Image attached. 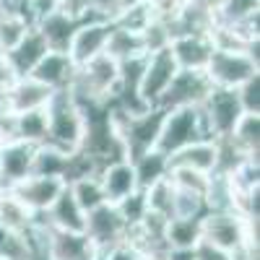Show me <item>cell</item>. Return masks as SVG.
Listing matches in <instances>:
<instances>
[{"label":"cell","mask_w":260,"mask_h":260,"mask_svg":"<svg viewBox=\"0 0 260 260\" xmlns=\"http://www.w3.org/2000/svg\"><path fill=\"white\" fill-rule=\"evenodd\" d=\"M68 190L73 192L76 203L83 208V213H89L94 208H99L102 203H107L104 198V190H102V182L96 175H86V177H76L68 182Z\"/></svg>","instance_id":"f1b7e54d"},{"label":"cell","mask_w":260,"mask_h":260,"mask_svg":"<svg viewBox=\"0 0 260 260\" xmlns=\"http://www.w3.org/2000/svg\"><path fill=\"white\" fill-rule=\"evenodd\" d=\"M47 52H50L47 42L42 39V34L31 26V29L26 31V37L21 39L11 52H6V57H8V62H11V68L16 71V76L21 78V76H29V73L34 71V65L45 57Z\"/></svg>","instance_id":"ffe728a7"},{"label":"cell","mask_w":260,"mask_h":260,"mask_svg":"<svg viewBox=\"0 0 260 260\" xmlns=\"http://www.w3.org/2000/svg\"><path fill=\"white\" fill-rule=\"evenodd\" d=\"M96 177L102 182L104 198L107 203H120L122 198L133 195L136 190H141L138 177H136V167L130 159H112L99 167Z\"/></svg>","instance_id":"7c38bea8"},{"label":"cell","mask_w":260,"mask_h":260,"mask_svg":"<svg viewBox=\"0 0 260 260\" xmlns=\"http://www.w3.org/2000/svg\"><path fill=\"white\" fill-rule=\"evenodd\" d=\"M115 3H117V16H120V13H125V11H130V8H136V6H143L146 0H115ZM117 16H115V18H117Z\"/></svg>","instance_id":"ab89813d"},{"label":"cell","mask_w":260,"mask_h":260,"mask_svg":"<svg viewBox=\"0 0 260 260\" xmlns=\"http://www.w3.org/2000/svg\"><path fill=\"white\" fill-rule=\"evenodd\" d=\"M143 190V201H146V211L159 213L164 219H172V201H175V185L169 177H161L156 182H151Z\"/></svg>","instance_id":"f546056e"},{"label":"cell","mask_w":260,"mask_h":260,"mask_svg":"<svg viewBox=\"0 0 260 260\" xmlns=\"http://www.w3.org/2000/svg\"><path fill=\"white\" fill-rule=\"evenodd\" d=\"M216 161H219V143H216V138H198L169 156V167H187V169L206 172V175L216 172Z\"/></svg>","instance_id":"e0dca14e"},{"label":"cell","mask_w":260,"mask_h":260,"mask_svg":"<svg viewBox=\"0 0 260 260\" xmlns=\"http://www.w3.org/2000/svg\"><path fill=\"white\" fill-rule=\"evenodd\" d=\"M37 221V213H31L24 203L16 198V192L6 185H0V226L8 232L26 234Z\"/></svg>","instance_id":"44dd1931"},{"label":"cell","mask_w":260,"mask_h":260,"mask_svg":"<svg viewBox=\"0 0 260 260\" xmlns=\"http://www.w3.org/2000/svg\"><path fill=\"white\" fill-rule=\"evenodd\" d=\"M169 50L177 68L206 71L213 52V42H211V34H175L169 39Z\"/></svg>","instance_id":"4fadbf2b"},{"label":"cell","mask_w":260,"mask_h":260,"mask_svg":"<svg viewBox=\"0 0 260 260\" xmlns=\"http://www.w3.org/2000/svg\"><path fill=\"white\" fill-rule=\"evenodd\" d=\"M127 221L120 216L115 203H102L99 208L86 213V237L96 245L99 252H104L107 247H112L122 240H127Z\"/></svg>","instance_id":"ba28073f"},{"label":"cell","mask_w":260,"mask_h":260,"mask_svg":"<svg viewBox=\"0 0 260 260\" xmlns=\"http://www.w3.org/2000/svg\"><path fill=\"white\" fill-rule=\"evenodd\" d=\"M31 29V21L18 8H0V52H11Z\"/></svg>","instance_id":"d4e9b609"},{"label":"cell","mask_w":260,"mask_h":260,"mask_svg":"<svg viewBox=\"0 0 260 260\" xmlns=\"http://www.w3.org/2000/svg\"><path fill=\"white\" fill-rule=\"evenodd\" d=\"M192 260H240L234 252H229V250H224V247H216V245H211L208 240H201L192 245Z\"/></svg>","instance_id":"e575fe53"},{"label":"cell","mask_w":260,"mask_h":260,"mask_svg":"<svg viewBox=\"0 0 260 260\" xmlns=\"http://www.w3.org/2000/svg\"><path fill=\"white\" fill-rule=\"evenodd\" d=\"M99 260H146V255L130 242V240H122V242H117V245H112V247H107L102 255H99Z\"/></svg>","instance_id":"d590c367"},{"label":"cell","mask_w":260,"mask_h":260,"mask_svg":"<svg viewBox=\"0 0 260 260\" xmlns=\"http://www.w3.org/2000/svg\"><path fill=\"white\" fill-rule=\"evenodd\" d=\"M34 148L37 146H31L26 141H18V138H8L0 143V177H3L6 187H11V185H16L31 175Z\"/></svg>","instance_id":"5bb4252c"},{"label":"cell","mask_w":260,"mask_h":260,"mask_svg":"<svg viewBox=\"0 0 260 260\" xmlns=\"http://www.w3.org/2000/svg\"><path fill=\"white\" fill-rule=\"evenodd\" d=\"M73 73H76V62L68 57V52L50 50L45 57L34 65V71L29 76L34 81H39V83L50 86L52 91H60V89H68V86H71Z\"/></svg>","instance_id":"ac0fdd59"},{"label":"cell","mask_w":260,"mask_h":260,"mask_svg":"<svg viewBox=\"0 0 260 260\" xmlns=\"http://www.w3.org/2000/svg\"><path fill=\"white\" fill-rule=\"evenodd\" d=\"M112 31V21L110 18H96V16H89L83 18L73 39H71V47H68V57L81 65L86 60L96 57L99 52H104V45H107V37Z\"/></svg>","instance_id":"30bf717a"},{"label":"cell","mask_w":260,"mask_h":260,"mask_svg":"<svg viewBox=\"0 0 260 260\" xmlns=\"http://www.w3.org/2000/svg\"><path fill=\"white\" fill-rule=\"evenodd\" d=\"M6 6H8V3H6V0H0V8H6Z\"/></svg>","instance_id":"7bdbcfd3"},{"label":"cell","mask_w":260,"mask_h":260,"mask_svg":"<svg viewBox=\"0 0 260 260\" xmlns=\"http://www.w3.org/2000/svg\"><path fill=\"white\" fill-rule=\"evenodd\" d=\"M62 187H65L62 177H45V175H29L21 182L11 185V190L16 192V198L37 216H42L52 206V201L60 195Z\"/></svg>","instance_id":"8fae6325"},{"label":"cell","mask_w":260,"mask_h":260,"mask_svg":"<svg viewBox=\"0 0 260 260\" xmlns=\"http://www.w3.org/2000/svg\"><path fill=\"white\" fill-rule=\"evenodd\" d=\"M198 110L208 138H226L245 112L240 96H237V89H219V86H213L208 91V96L201 102Z\"/></svg>","instance_id":"277c9868"},{"label":"cell","mask_w":260,"mask_h":260,"mask_svg":"<svg viewBox=\"0 0 260 260\" xmlns=\"http://www.w3.org/2000/svg\"><path fill=\"white\" fill-rule=\"evenodd\" d=\"M255 13H260V0H221L213 11V18L224 24H242Z\"/></svg>","instance_id":"1f68e13d"},{"label":"cell","mask_w":260,"mask_h":260,"mask_svg":"<svg viewBox=\"0 0 260 260\" xmlns=\"http://www.w3.org/2000/svg\"><path fill=\"white\" fill-rule=\"evenodd\" d=\"M133 167H136L138 185H141V187H148L151 182H156V180L167 177L169 156L161 154V151H156V148H151V151H146V154H141V156L133 159Z\"/></svg>","instance_id":"83f0119b"},{"label":"cell","mask_w":260,"mask_h":260,"mask_svg":"<svg viewBox=\"0 0 260 260\" xmlns=\"http://www.w3.org/2000/svg\"><path fill=\"white\" fill-rule=\"evenodd\" d=\"M192 3H198V6H203V8H208V11H216L221 0H192Z\"/></svg>","instance_id":"60d3db41"},{"label":"cell","mask_w":260,"mask_h":260,"mask_svg":"<svg viewBox=\"0 0 260 260\" xmlns=\"http://www.w3.org/2000/svg\"><path fill=\"white\" fill-rule=\"evenodd\" d=\"M11 138L26 141L31 146H39L47 141V112L45 110H29L11 115Z\"/></svg>","instance_id":"603a6c76"},{"label":"cell","mask_w":260,"mask_h":260,"mask_svg":"<svg viewBox=\"0 0 260 260\" xmlns=\"http://www.w3.org/2000/svg\"><path fill=\"white\" fill-rule=\"evenodd\" d=\"M55 3H57V6H60V3H62V0H55Z\"/></svg>","instance_id":"ee69618b"},{"label":"cell","mask_w":260,"mask_h":260,"mask_svg":"<svg viewBox=\"0 0 260 260\" xmlns=\"http://www.w3.org/2000/svg\"><path fill=\"white\" fill-rule=\"evenodd\" d=\"M45 112H47V141L45 143L65 151V154L78 151L83 141V130H86L83 104L68 89H60L47 102Z\"/></svg>","instance_id":"7a4b0ae2"},{"label":"cell","mask_w":260,"mask_h":260,"mask_svg":"<svg viewBox=\"0 0 260 260\" xmlns=\"http://www.w3.org/2000/svg\"><path fill=\"white\" fill-rule=\"evenodd\" d=\"M6 3H8L11 8H18V11H21V8L26 6V0H6Z\"/></svg>","instance_id":"b9f144b4"},{"label":"cell","mask_w":260,"mask_h":260,"mask_svg":"<svg viewBox=\"0 0 260 260\" xmlns=\"http://www.w3.org/2000/svg\"><path fill=\"white\" fill-rule=\"evenodd\" d=\"M68 156L65 151L50 146V143H39L34 148V161H31V175H45V177H62L65 180V169H68Z\"/></svg>","instance_id":"484cf974"},{"label":"cell","mask_w":260,"mask_h":260,"mask_svg":"<svg viewBox=\"0 0 260 260\" xmlns=\"http://www.w3.org/2000/svg\"><path fill=\"white\" fill-rule=\"evenodd\" d=\"M206 195L175 187V201H172V219H201L206 213Z\"/></svg>","instance_id":"4dcf8cb0"},{"label":"cell","mask_w":260,"mask_h":260,"mask_svg":"<svg viewBox=\"0 0 260 260\" xmlns=\"http://www.w3.org/2000/svg\"><path fill=\"white\" fill-rule=\"evenodd\" d=\"M164 240L169 250H192L201 240V219H169Z\"/></svg>","instance_id":"4316f807"},{"label":"cell","mask_w":260,"mask_h":260,"mask_svg":"<svg viewBox=\"0 0 260 260\" xmlns=\"http://www.w3.org/2000/svg\"><path fill=\"white\" fill-rule=\"evenodd\" d=\"M177 62L172 57V50L164 47V50H156V52H148L146 55V62H143V73H141V86H138V94H141V102L146 107H156L161 94L167 91L169 81L175 78L177 73Z\"/></svg>","instance_id":"8992f818"},{"label":"cell","mask_w":260,"mask_h":260,"mask_svg":"<svg viewBox=\"0 0 260 260\" xmlns=\"http://www.w3.org/2000/svg\"><path fill=\"white\" fill-rule=\"evenodd\" d=\"M237 96L245 112H257L260 115V71L252 73L245 83L237 86Z\"/></svg>","instance_id":"836d02e7"},{"label":"cell","mask_w":260,"mask_h":260,"mask_svg":"<svg viewBox=\"0 0 260 260\" xmlns=\"http://www.w3.org/2000/svg\"><path fill=\"white\" fill-rule=\"evenodd\" d=\"M81 21H83V18H76V16H71V13H65L62 8H55V11H50L47 16H42L37 24H34V29L42 34V39L47 42L50 50H55V52H68L71 39H73V34H76V29H78Z\"/></svg>","instance_id":"2e32d148"},{"label":"cell","mask_w":260,"mask_h":260,"mask_svg":"<svg viewBox=\"0 0 260 260\" xmlns=\"http://www.w3.org/2000/svg\"><path fill=\"white\" fill-rule=\"evenodd\" d=\"M16 78H18V76H16V71L11 68L6 52H0V91H8Z\"/></svg>","instance_id":"f35d334b"},{"label":"cell","mask_w":260,"mask_h":260,"mask_svg":"<svg viewBox=\"0 0 260 260\" xmlns=\"http://www.w3.org/2000/svg\"><path fill=\"white\" fill-rule=\"evenodd\" d=\"M0 185H3V177H0Z\"/></svg>","instance_id":"f6af8a7d"},{"label":"cell","mask_w":260,"mask_h":260,"mask_svg":"<svg viewBox=\"0 0 260 260\" xmlns=\"http://www.w3.org/2000/svg\"><path fill=\"white\" fill-rule=\"evenodd\" d=\"M60 8L76 18H89L91 16V0H62Z\"/></svg>","instance_id":"8d00e7d4"},{"label":"cell","mask_w":260,"mask_h":260,"mask_svg":"<svg viewBox=\"0 0 260 260\" xmlns=\"http://www.w3.org/2000/svg\"><path fill=\"white\" fill-rule=\"evenodd\" d=\"M52 89L45 83L34 81L31 76H21L13 81V86L6 91V104L8 112L18 115V112H29V110H45L47 102L52 99Z\"/></svg>","instance_id":"9a60e30c"},{"label":"cell","mask_w":260,"mask_h":260,"mask_svg":"<svg viewBox=\"0 0 260 260\" xmlns=\"http://www.w3.org/2000/svg\"><path fill=\"white\" fill-rule=\"evenodd\" d=\"M117 83H120V62L107 52H99L96 57L76 65V73L71 78L68 91L83 107L112 104Z\"/></svg>","instance_id":"6da1fadb"},{"label":"cell","mask_w":260,"mask_h":260,"mask_svg":"<svg viewBox=\"0 0 260 260\" xmlns=\"http://www.w3.org/2000/svg\"><path fill=\"white\" fill-rule=\"evenodd\" d=\"M104 52L110 57H115L117 62L130 60V57H138V55H146L143 37H141V31L127 29V26L115 24V21H112V31H110V37H107Z\"/></svg>","instance_id":"7402d4cb"},{"label":"cell","mask_w":260,"mask_h":260,"mask_svg":"<svg viewBox=\"0 0 260 260\" xmlns=\"http://www.w3.org/2000/svg\"><path fill=\"white\" fill-rule=\"evenodd\" d=\"M45 242L52 260H99L96 245L86 237V232L55 229L45 221Z\"/></svg>","instance_id":"9c48e42d"},{"label":"cell","mask_w":260,"mask_h":260,"mask_svg":"<svg viewBox=\"0 0 260 260\" xmlns=\"http://www.w3.org/2000/svg\"><path fill=\"white\" fill-rule=\"evenodd\" d=\"M229 141L250 159H260V115L257 112H242L234 130L229 133Z\"/></svg>","instance_id":"cb8c5ba5"},{"label":"cell","mask_w":260,"mask_h":260,"mask_svg":"<svg viewBox=\"0 0 260 260\" xmlns=\"http://www.w3.org/2000/svg\"><path fill=\"white\" fill-rule=\"evenodd\" d=\"M0 260H6V257H0Z\"/></svg>","instance_id":"bcb514c9"},{"label":"cell","mask_w":260,"mask_h":260,"mask_svg":"<svg viewBox=\"0 0 260 260\" xmlns=\"http://www.w3.org/2000/svg\"><path fill=\"white\" fill-rule=\"evenodd\" d=\"M141 37H143V47H146V55H148V52H156V50L169 47L172 29H169L167 21L151 16V18H148V24L141 29Z\"/></svg>","instance_id":"d6a6232c"},{"label":"cell","mask_w":260,"mask_h":260,"mask_svg":"<svg viewBox=\"0 0 260 260\" xmlns=\"http://www.w3.org/2000/svg\"><path fill=\"white\" fill-rule=\"evenodd\" d=\"M198 138H208L201 110L198 107H175V110H164V120H161L154 148L172 156L175 151H180L182 146L198 141Z\"/></svg>","instance_id":"3957f363"},{"label":"cell","mask_w":260,"mask_h":260,"mask_svg":"<svg viewBox=\"0 0 260 260\" xmlns=\"http://www.w3.org/2000/svg\"><path fill=\"white\" fill-rule=\"evenodd\" d=\"M91 16L115 21V16H117V3H115V0H91Z\"/></svg>","instance_id":"74e56055"},{"label":"cell","mask_w":260,"mask_h":260,"mask_svg":"<svg viewBox=\"0 0 260 260\" xmlns=\"http://www.w3.org/2000/svg\"><path fill=\"white\" fill-rule=\"evenodd\" d=\"M213 89L206 71H185L180 68L175 78L169 81L167 91L161 94L159 104L161 110H175V107H201V102Z\"/></svg>","instance_id":"52a82bcc"},{"label":"cell","mask_w":260,"mask_h":260,"mask_svg":"<svg viewBox=\"0 0 260 260\" xmlns=\"http://www.w3.org/2000/svg\"><path fill=\"white\" fill-rule=\"evenodd\" d=\"M42 219H45L50 226H55V229L83 232V226H86V213H83V208L76 203L73 192L68 190V182H65V187L60 190V195L52 201V206L42 213Z\"/></svg>","instance_id":"d6986e66"},{"label":"cell","mask_w":260,"mask_h":260,"mask_svg":"<svg viewBox=\"0 0 260 260\" xmlns=\"http://www.w3.org/2000/svg\"><path fill=\"white\" fill-rule=\"evenodd\" d=\"M257 71L260 62L245 50H213L206 65L211 86H219V89H237Z\"/></svg>","instance_id":"5b68a950"}]
</instances>
